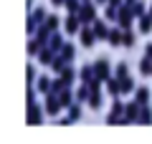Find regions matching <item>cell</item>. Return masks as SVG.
Segmentation results:
<instances>
[{
  "instance_id": "1",
  "label": "cell",
  "mask_w": 152,
  "mask_h": 144,
  "mask_svg": "<svg viewBox=\"0 0 152 144\" xmlns=\"http://www.w3.org/2000/svg\"><path fill=\"white\" fill-rule=\"evenodd\" d=\"M96 73H99V76L107 73V61H99V63H96Z\"/></svg>"
},
{
  "instance_id": "2",
  "label": "cell",
  "mask_w": 152,
  "mask_h": 144,
  "mask_svg": "<svg viewBox=\"0 0 152 144\" xmlns=\"http://www.w3.org/2000/svg\"><path fill=\"white\" fill-rule=\"evenodd\" d=\"M109 91H112V94H117V91H122V89H119V84H117V81L109 79Z\"/></svg>"
},
{
  "instance_id": "3",
  "label": "cell",
  "mask_w": 152,
  "mask_h": 144,
  "mask_svg": "<svg viewBox=\"0 0 152 144\" xmlns=\"http://www.w3.org/2000/svg\"><path fill=\"white\" fill-rule=\"evenodd\" d=\"M66 31H71V33L76 31V20H74V18H69V20H66Z\"/></svg>"
},
{
  "instance_id": "4",
  "label": "cell",
  "mask_w": 152,
  "mask_h": 144,
  "mask_svg": "<svg viewBox=\"0 0 152 144\" xmlns=\"http://www.w3.org/2000/svg\"><path fill=\"white\" fill-rule=\"evenodd\" d=\"M46 109H48L51 114H56V111H58V109H56V101H53V99H48V104H46Z\"/></svg>"
},
{
  "instance_id": "5",
  "label": "cell",
  "mask_w": 152,
  "mask_h": 144,
  "mask_svg": "<svg viewBox=\"0 0 152 144\" xmlns=\"http://www.w3.org/2000/svg\"><path fill=\"white\" fill-rule=\"evenodd\" d=\"M94 41V36H91V33H89V31H84V43H86V46H89V43H91Z\"/></svg>"
},
{
  "instance_id": "6",
  "label": "cell",
  "mask_w": 152,
  "mask_h": 144,
  "mask_svg": "<svg viewBox=\"0 0 152 144\" xmlns=\"http://www.w3.org/2000/svg\"><path fill=\"white\" fill-rule=\"evenodd\" d=\"M117 73L124 76V73H127V63H119V66H117Z\"/></svg>"
},
{
  "instance_id": "7",
  "label": "cell",
  "mask_w": 152,
  "mask_h": 144,
  "mask_svg": "<svg viewBox=\"0 0 152 144\" xmlns=\"http://www.w3.org/2000/svg\"><path fill=\"white\" fill-rule=\"evenodd\" d=\"M66 5H69V10H76V0H66Z\"/></svg>"
}]
</instances>
